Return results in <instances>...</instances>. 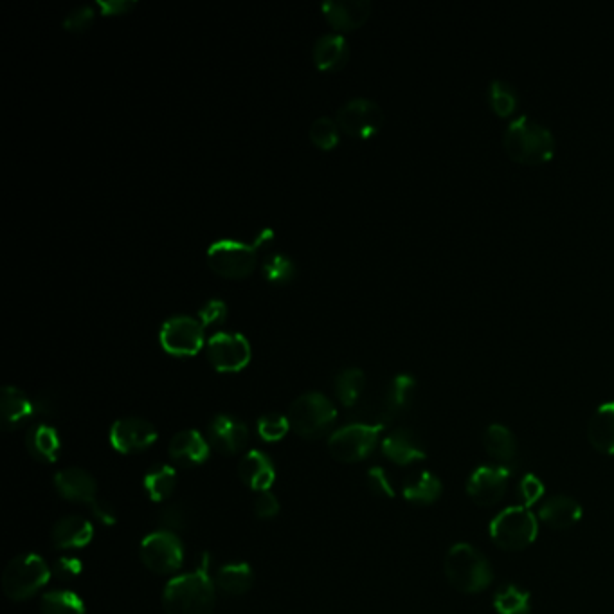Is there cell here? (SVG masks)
<instances>
[{"label": "cell", "instance_id": "cell-2", "mask_svg": "<svg viewBox=\"0 0 614 614\" xmlns=\"http://www.w3.org/2000/svg\"><path fill=\"white\" fill-rule=\"evenodd\" d=\"M503 146L506 154L515 163L535 164L548 163L555 154V137L550 128L532 116L521 114L506 125Z\"/></svg>", "mask_w": 614, "mask_h": 614}, {"label": "cell", "instance_id": "cell-22", "mask_svg": "<svg viewBox=\"0 0 614 614\" xmlns=\"http://www.w3.org/2000/svg\"><path fill=\"white\" fill-rule=\"evenodd\" d=\"M238 478L254 490V492H267L271 490L276 481V469L271 458L262 451H249L238 465Z\"/></svg>", "mask_w": 614, "mask_h": 614}, {"label": "cell", "instance_id": "cell-30", "mask_svg": "<svg viewBox=\"0 0 614 614\" xmlns=\"http://www.w3.org/2000/svg\"><path fill=\"white\" fill-rule=\"evenodd\" d=\"M217 584L215 586L224 595L240 596L245 595L254 584L253 569L245 562H233L226 564L218 569Z\"/></svg>", "mask_w": 614, "mask_h": 614}, {"label": "cell", "instance_id": "cell-18", "mask_svg": "<svg viewBox=\"0 0 614 614\" xmlns=\"http://www.w3.org/2000/svg\"><path fill=\"white\" fill-rule=\"evenodd\" d=\"M209 451H211V445H209L208 438H204L195 429H186V431L175 434L168 443L170 458L182 467H197V465L206 463Z\"/></svg>", "mask_w": 614, "mask_h": 614}, {"label": "cell", "instance_id": "cell-23", "mask_svg": "<svg viewBox=\"0 0 614 614\" xmlns=\"http://www.w3.org/2000/svg\"><path fill=\"white\" fill-rule=\"evenodd\" d=\"M37 407L22 389L4 386L0 391V418L4 431H15L35 415Z\"/></svg>", "mask_w": 614, "mask_h": 614}, {"label": "cell", "instance_id": "cell-1", "mask_svg": "<svg viewBox=\"0 0 614 614\" xmlns=\"http://www.w3.org/2000/svg\"><path fill=\"white\" fill-rule=\"evenodd\" d=\"M215 589L209 577L208 559L195 571L173 577L163 591L166 614H213Z\"/></svg>", "mask_w": 614, "mask_h": 614}, {"label": "cell", "instance_id": "cell-9", "mask_svg": "<svg viewBox=\"0 0 614 614\" xmlns=\"http://www.w3.org/2000/svg\"><path fill=\"white\" fill-rule=\"evenodd\" d=\"M139 557L155 575H172L182 568L184 548L177 533L157 530L148 533L143 539L139 546Z\"/></svg>", "mask_w": 614, "mask_h": 614}, {"label": "cell", "instance_id": "cell-47", "mask_svg": "<svg viewBox=\"0 0 614 614\" xmlns=\"http://www.w3.org/2000/svg\"><path fill=\"white\" fill-rule=\"evenodd\" d=\"M98 6H100V10L105 15H125L128 11L136 8V2H128V0H103V2H98Z\"/></svg>", "mask_w": 614, "mask_h": 614}, {"label": "cell", "instance_id": "cell-11", "mask_svg": "<svg viewBox=\"0 0 614 614\" xmlns=\"http://www.w3.org/2000/svg\"><path fill=\"white\" fill-rule=\"evenodd\" d=\"M335 121L344 134L355 139H370L384 125V112L373 100L353 98L339 109Z\"/></svg>", "mask_w": 614, "mask_h": 614}, {"label": "cell", "instance_id": "cell-39", "mask_svg": "<svg viewBox=\"0 0 614 614\" xmlns=\"http://www.w3.org/2000/svg\"><path fill=\"white\" fill-rule=\"evenodd\" d=\"M94 19H96V11L92 6H87V4L78 6L65 15L64 28L71 33H83L91 28Z\"/></svg>", "mask_w": 614, "mask_h": 614}, {"label": "cell", "instance_id": "cell-16", "mask_svg": "<svg viewBox=\"0 0 614 614\" xmlns=\"http://www.w3.org/2000/svg\"><path fill=\"white\" fill-rule=\"evenodd\" d=\"M55 487L60 496L73 503L92 505L98 499L96 479L91 472L80 469V467L60 470L55 476Z\"/></svg>", "mask_w": 614, "mask_h": 614}, {"label": "cell", "instance_id": "cell-26", "mask_svg": "<svg viewBox=\"0 0 614 614\" xmlns=\"http://www.w3.org/2000/svg\"><path fill=\"white\" fill-rule=\"evenodd\" d=\"M26 449L33 460L44 463V465H51L58 460L60 451H62L60 434L51 425H33L26 433Z\"/></svg>", "mask_w": 614, "mask_h": 614}, {"label": "cell", "instance_id": "cell-19", "mask_svg": "<svg viewBox=\"0 0 614 614\" xmlns=\"http://www.w3.org/2000/svg\"><path fill=\"white\" fill-rule=\"evenodd\" d=\"M326 20L339 31L361 28L371 13L370 0H326L321 6Z\"/></svg>", "mask_w": 614, "mask_h": 614}, {"label": "cell", "instance_id": "cell-33", "mask_svg": "<svg viewBox=\"0 0 614 614\" xmlns=\"http://www.w3.org/2000/svg\"><path fill=\"white\" fill-rule=\"evenodd\" d=\"M40 614H85V604L73 591H49L40 600Z\"/></svg>", "mask_w": 614, "mask_h": 614}, {"label": "cell", "instance_id": "cell-15", "mask_svg": "<svg viewBox=\"0 0 614 614\" xmlns=\"http://www.w3.org/2000/svg\"><path fill=\"white\" fill-rule=\"evenodd\" d=\"M208 442L220 454L233 456L244 451L249 442V429L236 416L217 415L209 422Z\"/></svg>", "mask_w": 614, "mask_h": 614}, {"label": "cell", "instance_id": "cell-31", "mask_svg": "<svg viewBox=\"0 0 614 614\" xmlns=\"http://www.w3.org/2000/svg\"><path fill=\"white\" fill-rule=\"evenodd\" d=\"M143 487L154 503H161L175 492L177 470L173 469L172 465H166V463L154 465L152 469L146 472L145 478H143Z\"/></svg>", "mask_w": 614, "mask_h": 614}, {"label": "cell", "instance_id": "cell-32", "mask_svg": "<svg viewBox=\"0 0 614 614\" xmlns=\"http://www.w3.org/2000/svg\"><path fill=\"white\" fill-rule=\"evenodd\" d=\"M366 388V375L359 368H346L335 379V395L344 407L357 406Z\"/></svg>", "mask_w": 614, "mask_h": 614}, {"label": "cell", "instance_id": "cell-43", "mask_svg": "<svg viewBox=\"0 0 614 614\" xmlns=\"http://www.w3.org/2000/svg\"><path fill=\"white\" fill-rule=\"evenodd\" d=\"M227 317V305L222 299H211L199 310V319L204 326L220 325Z\"/></svg>", "mask_w": 614, "mask_h": 614}, {"label": "cell", "instance_id": "cell-40", "mask_svg": "<svg viewBox=\"0 0 614 614\" xmlns=\"http://www.w3.org/2000/svg\"><path fill=\"white\" fill-rule=\"evenodd\" d=\"M159 523L163 526V530L166 532H181L186 526H188V514H186V508L179 505V503H173L161 510L159 514Z\"/></svg>", "mask_w": 614, "mask_h": 614}, {"label": "cell", "instance_id": "cell-27", "mask_svg": "<svg viewBox=\"0 0 614 614\" xmlns=\"http://www.w3.org/2000/svg\"><path fill=\"white\" fill-rule=\"evenodd\" d=\"M582 506L573 497L555 496L539 508V519L553 530H568L580 521Z\"/></svg>", "mask_w": 614, "mask_h": 614}, {"label": "cell", "instance_id": "cell-25", "mask_svg": "<svg viewBox=\"0 0 614 614\" xmlns=\"http://www.w3.org/2000/svg\"><path fill=\"white\" fill-rule=\"evenodd\" d=\"M312 58H314L317 69L326 71V73H334L348 64L350 47L343 35L325 33L317 38L314 49H312Z\"/></svg>", "mask_w": 614, "mask_h": 614}, {"label": "cell", "instance_id": "cell-44", "mask_svg": "<svg viewBox=\"0 0 614 614\" xmlns=\"http://www.w3.org/2000/svg\"><path fill=\"white\" fill-rule=\"evenodd\" d=\"M254 514L260 519H272L280 514V501L271 490L260 492L254 499Z\"/></svg>", "mask_w": 614, "mask_h": 614}, {"label": "cell", "instance_id": "cell-12", "mask_svg": "<svg viewBox=\"0 0 614 614\" xmlns=\"http://www.w3.org/2000/svg\"><path fill=\"white\" fill-rule=\"evenodd\" d=\"M251 343L238 332H217L208 341V361L220 373H236L251 362Z\"/></svg>", "mask_w": 614, "mask_h": 614}, {"label": "cell", "instance_id": "cell-5", "mask_svg": "<svg viewBox=\"0 0 614 614\" xmlns=\"http://www.w3.org/2000/svg\"><path fill=\"white\" fill-rule=\"evenodd\" d=\"M53 569L37 553H22L11 559L2 573V591L13 602H24L37 595L51 580Z\"/></svg>", "mask_w": 614, "mask_h": 614}, {"label": "cell", "instance_id": "cell-6", "mask_svg": "<svg viewBox=\"0 0 614 614\" xmlns=\"http://www.w3.org/2000/svg\"><path fill=\"white\" fill-rule=\"evenodd\" d=\"M335 420L337 409L332 400L317 391L303 393L292 402L289 409L290 429L307 440L321 438L328 433Z\"/></svg>", "mask_w": 614, "mask_h": 614}, {"label": "cell", "instance_id": "cell-3", "mask_svg": "<svg viewBox=\"0 0 614 614\" xmlns=\"http://www.w3.org/2000/svg\"><path fill=\"white\" fill-rule=\"evenodd\" d=\"M274 233L271 229H263L256 236L254 244H244L238 240H218L208 249V265L211 271L227 280H244L253 274L258 265V253L263 247L271 244Z\"/></svg>", "mask_w": 614, "mask_h": 614}, {"label": "cell", "instance_id": "cell-20", "mask_svg": "<svg viewBox=\"0 0 614 614\" xmlns=\"http://www.w3.org/2000/svg\"><path fill=\"white\" fill-rule=\"evenodd\" d=\"M94 537L91 521L83 515H65L51 530V541L58 550H80Z\"/></svg>", "mask_w": 614, "mask_h": 614}, {"label": "cell", "instance_id": "cell-38", "mask_svg": "<svg viewBox=\"0 0 614 614\" xmlns=\"http://www.w3.org/2000/svg\"><path fill=\"white\" fill-rule=\"evenodd\" d=\"M289 416L267 413L258 420V434L263 442H280L289 433Z\"/></svg>", "mask_w": 614, "mask_h": 614}, {"label": "cell", "instance_id": "cell-17", "mask_svg": "<svg viewBox=\"0 0 614 614\" xmlns=\"http://www.w3.org/2000/svg\"><path fill=\"white\" fill-rule=\"evenodd\" d=\"M380 449L389 461H393L395 465H402V467L425 460L427 456L422 440L416 436L415 431L406 429V427L391 431L380 443Z\"/></svg>", "mask_w": 614, "mask_h": 614}, {"label": "cell", "instance_id": "cell-36", "mask_svg": "<svg viewBox=\"0 0 614 614\" xmlns=\"http://www.w3.org/2000/svg\"><path fill=\"white\" fill-rule=\"evenodd\" d=\"M262 269L265 278L276 285L290 283L296 276V265L287 254L283 253L269 254L262 263Z\"/></svg>", "mask_w": 614, "mask_h": 614}, {"label": "cell", "instance_id": "cell-28", "mask_svg": "<svg viewBox=\"0 0 614 614\" xmlns=\"http://www.w3.org/2000/svg\"><path fill=\"white\" fill-rule=\"evenodd\" d=\"M587 438L596 451L614 456V402L598 407L587 425Z\"/></svg>", "mask_w": 614, "mask_h": 614}, {"label": "cell", "instance_id": "cell-13", "mask_svg": "<svg viewBox=\"0 0 614 614\" xmlns=\"http://www.w3.org/2000/svg\"><path fill=\"white\" fill-rule=\"evenodd\" d=\"M157 429L145 418H121L110 427L109 440L114 451L121 454H134L146 451L157 442Z\"/></svg>", "mask_w": 614, "mask_h": 614}, {"label": "cell", "instance_id": "cell-4", "mask_svg": "<svg viewBox=\"0 0 614 614\" xmlns=\"http://www.w3.org/2000/svg\"><path fill=\"white\" fill-rule=\"evenodd\" d=\"M445 575L454 589L461 593H481L492 584V566L487 557L474 546L460 542L445 555Z\"/></svg>", "mask_w": 614, "mask_h": 614}, {"label": "cell", "instance_id": "cell-29", "mask_svg": "<svg viewBox=\"0 0 614 614\" xmlns=\"http://www.w3.org/2000/svg\"><path fill=\"white\" fill-rule=\"evenodd\" d=\"M404 499L415 505H433L442 496V481L429 470H420L406 478L402 485Z\"/></svg>", "mask_w": 614, "mask_h": 614}, {"label": "cell", "instance_id": "cell-10", "mask_svg": "<svg viewBox=\"0 0 614 614\" xmlns=\"http://www.w3.org/2000/svg\"><path fill=\"white\" fill-rule=\"evenodd\" d=\"M204 330L200 319L190 316H175L164 321L159 332V341L166 352L175 357H193L204 346Z\"/></svg>", "mask_w": 614, "mask_h": 614}, {"label": "cell", "instance_id": "cell-7", "mask_svg": "<svg viewBox=\"0 0 614 614\" xmlns=\"http://www.w3.org/2000/svg\"><path fill=\"white\" fill-rule=\"evenodd\" d=\"M539 532L537 517L526 506H510L492 519L490 537L505 551H523L535 541Z\"/></svg>", "mask_w": 614, "mask_h": 614}, {"label": "cell", "instance_id": "cell-35", "mask_svg": "<svg viewBox=\"0 0 614 614\" xmlns=\"http://www.w3.org/2000/svg\"><path fill=\"white\" fill-rule=\"evenodd\" d=\"M494 609L497 614H528L530 593L515 584H506L494 596Z\"/></svg>", "mask_w": 614, "mask_h": 614}, {"label": "cell", "instance_id": "cell-34", "mask_svg": "<svg viewBox=\"0 0 614 614\" xmlns=\"http://www.w3.org/2000/svg\"><path fill=\"white\" fill-rule=\"evenodd\" d=\"M488 103L497 116L508 118L517 110L519 94L512 83L496 78L488 85Z\"/></svg>", "mask_w": 614, "mask_h": 614}, {"label": "cell", "instance_id": "cell-14", "mask_svg": "<svg viewBox=\"0 0 614 614\" xmlns=\"http://www.w3.org/2000/svg\"><path fill=\"white\" fill-rule=\"evenodd\" d=\"M512 469L483 465L470 474L467 494L478 506H494L505 497Z\"/></svg>", "mask_w": 614, "mask_h": 614}, {"label": "cell", "instance_id": "cell-8", "mask_svg": "<svg viewBox=\"0 0 614 614\" xmlns=\"http://www.w3.org/2000/svg\"><path fill=\"white\" fill-rule=\"evenodd\" d=\"M384 425L350 424L337 429L328 438V451L341 463H357L366 460L375 451Z\"/></svg>", "mask_w": 614, "mask_h": 614}, {"label": "cell", "instance_id": "cell-21", "mask_svg": "<svg viewBox=\"0 0 614 614\" xmlns=\"http://www.w3.org/2000/svg\"><path fill=\"white\" fill-rule=\"evenodd\" d=\"M415 388V379L407 373H400L391 380L377 409V424L386 425L400 415L411 404Z\"/></svg>", "mask_w": 614, "mask_h": 614}, {"label": "cell", "instance_id": "cell-41", "mask_svg": "<svg viewBox=\"0 0 614 614\" xmlns=\"http://www.w3.org/2000/svg\"><path fill=\"white\" fill-rule=\"evenodd\" d=\"M366 483L375 496L389 497V499L395 497V488H393L391 478L382 467H371L366 474Z\"/></svg>", "mask_w": 614, "mask_h": 614}, {"label": "cell", "instance_id": "cell-45", "mask_svg": "<svg viewBox=\"0 0 614 614\" xmlns=\"http://www.w3.org/2000/svg\"><path fill=\"white\" fill-rule=\"evenodd\" d=\"M82 571V560L76 559V557H69V555L60 557V559L56 560L55 566H53V575L56 578H60V580H64V582L80 577Z\"/></svg>", "mask_w": 614, "mask_h": 614}, {"label": "cell", "instance_id": "cell-37", "mask_svg": "<svg viewBox=\"0 0 614 614\" xmlns=\"http://www.w3.org/2000/svg\"><path fill=\"white\" fill-rule=\"evenodd\" d=\"M310 141L321 148V150H332L335 146L339 145V139H341V128L337 125V121L328 116H321L317 118L312 125H310Z\"/></svg>", "mask_w": 614, "mask_h": 614}, {"label": "cell", "instance_id": "cell-46", "mask_svg": "<svg viewBox=\"0 0 614 614\" xmlns=\"http://www.w3.org/2000/svg\"><path fill=\"white\" fill-rule=\"evenodd\" d=\"M92 514L105 526H112V524L118 523V515L114 506L110 505L109 501L105 499H96L91 505Z\"/></svg>", "mask_w": 614, "mask_h": 614}, {"label": "cell", "instance_id": "cell-42", "mask_svg": "<svg viewBox=\"0 0 614 614\" xmlns=\"http://www.w3.org/2000/svg\"><path fill=\"white\" fill-rule=\"evenodd\" d=\"M542 496H544V485L541 479L533 474H526L519 483V497L523 501V506L530 508L535 503H539Z\"/></svg>", "mask_w": 614, "mask_h": 614}, {"label": "cell", "instance_id": "cell-24", "mask_svg": "<svg viewBox=\"0 0 614 614\" xmlns=\"http://www.w3.org/2000/svg\"><path fill=\"white\" fill-rule=\"evenodd\" d=\"M483 447L490 460L496 461V465L514 469L519 458V449L514 433L508 427L501 424L488 425L483 433Z\"/></svg>", "mask_w": 614, "mask_h": 614}]
</instances>
